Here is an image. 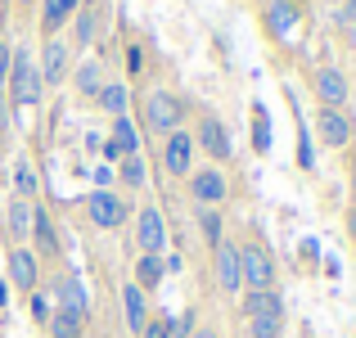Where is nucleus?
<instances>
[{
  "instance_id": "nucleus-25",
  "label": "nucleus",
  "mask_w": 356,
  "mask_h": 338,
  "mask_svg": "<svg viewBox=\"0 0 356 338\" xmlns=\"http://www.w3.org/2000/svg\"><path fill=\"white\" fill-rule=\"evenodd\" d=\"M45 334H50V338H90V321H86V316H77V312H63V307H54Z\"/></svg>"
},
{
  "instance_id": "nucleus-2",
  "label": "nucleus",
  "mask_w": 356,
  "mask_h": 338,
  "mask_svg": "<svg viewBox=\"0 0 356 338\" xmlns=\"http://www.w3.org/2000/svg\"><path fill=\"white\" fill-rule=\"evenodd\" d=\"M5 99H9L14 113L18 108H41V99H45L41 68H36L27 45H14V68H9V81H5Z\"/></svg>"
},
{
  "instance_id": "nucleus-12",
  "label": "nucleus",
  "mask_w": 356,
  "mask_h": 338,
  "mask_svg": "<svg viewBox=\"0 0 356 338\" xmlns=\"http://www.w3.org/2000/svg\"><path fill=\"white\" fill-rule=\"evenodd\" d=\"M261 32L275 45H289L302 32V5H293V0H266L261 5Z\"/></svg>"
},
{
  "instance_id": "nucleus-4",
  "label": "nucleus",
  "mask_w": 356,
  "mask_h": 338,
  "mask_svg": "<svg viewBox=\"0 0 356 338\" xmlns=\"http://www.w3.org/2000/svg\"><path fill=\"white\" fill-rule=\"evenodd\" d=\"M104 32H108V0H81V9L72 14V36H68L72 54L99 50Z\"/></svg>"
},
{
  "instance_id": "nucleus-23",
  "label": "nucleus",
  "mask_w": 356,
  "mask_h": 338,
  "mask_svg": "<svg viewBox=\"0 0 356 338\" xmlns=\"http://www.w3.org/2000/svg\"><path fill=\"white\" fill-rule=\"evenodd\" d=\"M9 194L14 199H41V172H36V163L27 154L14 158V167H9Z\"/></svg>"
},
{
  "instance_id": "nucleus-40",
  "label": "nucleus",
  "mask_w": 356,
  "mask_h": 338,
  "mask_svg": "<svg viewBox=\"0 0 356 338\" xmlns=\"http://www.w3.org/2000/svg\"><path fill=\"white\" fill-rule=\"evenodd\" d=\"M343 23H356V0H343Z\"/></svg>"
},
{
  "instance_id": "nucleus-13",
  "label": "nucleus",
  "mask_w": 356,
  "mask_h": 338,
  "mask_svg": "<svg viewBox=\"0 0 356 338\" xmlns=\"http://www.w3.org/2000/svg\"><path fill=\"white\" fill-rule=\"evenodd\" d=\"M5 284L9 289H18V293H36V289L45 284V266H41V257H36L32 248H9V261H5Z\"/></svg>"
},
{
  "instance_id": "nucleus-9",
  "label": "nucleus",
  "mask_w": 356,
  "mask_h": 338,
  "mask_svg": "<svg viewBox=\"0 0 356 338\" xmlns=\"http://www.w3.org/2000/svg\"><path fill=\"white\" fill-rule=\"evenodd\" d=\"M194 158H199V149H194L190 127H181V131L158 140V163H163V172L172 176V181H185V176L194 172Z\"/></svg>"
},
{
  "instance_id": "nucleus-42",
  "label": "nucleus",
  "mask_w": 356,
  "mask_h": 338,
  "mask_svg": "<svg viewBox=\"0 0 356 338\" xmlns=\"http://www.w3.org/2000/svg\"><path fill=\"white\" fill-rule=\"evenodd\" d=\"M9 303V284H5V280H0V307H5Z\"/></svg>"
},
{
  "instance_id": "nucleus-22",
  "label": "nucleus",
  "mask_w": 356,
  "mask_h": 338,
  "mask_svg": "<svg viewBox=\"0 0 356 338\" xmlns=\"http://www.w3.org/2000/svg\"><path fill=\"white\" fill-rule=\"evenodd\" d=\"M122 321H127V334L131 338H140L145 334V325L154 321V312H149V293H140L136 284H122Z\"/></svg>"
},
{
  "instance_id": "nucleus-5",
  "label": "nucleus",
  "mask_w": 356,
  "mask_h": 338,
  "mask_svg": "<svg viewBox=\"0 0 356 338\" xmlns=\"http://www.w3.org/2000/svg\"><path fill=\"white\" fill-rule=\"evenodd\" d=\"M190 136H194V149H199V154H208V163L226 167L230 158H235V140H230L226 122H221V118H217V113H212V108H203L199 118H194Z\"/></svg>"
},
{
  "instance_id": "nucleus-24",
  "label": "nucleus",
  "mask_w": 356,
  "mask_h": 338,
  "mask_svg": "<svg viewBox=\"0 0 356 338\" xmlns=\"http://www.w3.org/2000/svg\"><path fill=\"white\" fill-rule=\"evenodd\" d=\"M95 108L104 113L108 122H113V118H127V108H131V90H127V81H104V90L95 95Z\"/></svg>"
},
{
  "instance_id": "nucleus-6",
  "label": "nucleus",
  "mask_w": 356,
  "mask_h": 338,
  "mask_svg": "<svg viewBox=\"0 0 356 338\" xmlns=\"http://www.w3.org/2000/svg\"><path fill=\"white\" fill-rule=\"evenodd\" d=\"M185 194H190L194 208H221V203L230 199V176H226V167H217V163L194 167V172L185 176Z\"/></svg>"
},
{
  "instance_id": "nucleus-8",
  "label": "nucleus",
  "mask_w": 356,
  "mask_h": 338,
  "mask_svg": "<svg viewBox=\"0 0 356 338\" xmlns=\"http://www.w3.org/2000/svg\"><path fill=\"white\" fill-rule=\"evenodd\" d=\"M72 63H77V54H72L68 36H50V41H41V54H36V68H41V81H45V90H59V86H68V77H72Z\"/></svg>"
},
{
  "instance_id": "nucleus-41",
  "label": "nucleus",
  "mask_w": 356,
  "mask_h": 338,
  "mask_svg": "<svg viewBox=\"0 0 356 338\" xmlns=\"http://www.w3.org/2000/svg\"><path fill=\"white\" fill-rule=\"evenodd\" d=\"M348 239L356 243V208H348Z\"/></svg>"
},
{
  "instance_id": "nucleus-44",
  "label": "nucleus",
  "mask_w": 356,
  "mask_h": 338,
  "mask_svg": "<svg viewBox=\"0 0 356 338\" xmlns=\"http://www.w3.org/2000/svg\"><path fill=\"white\" fill-rule=\"evenodd\" d=\"M0 5H5V0H0Z\"/></svg>"
},
{
  "instance_id": "nucleus-21",
  "label": "nucleus",
  "mask_w": 356,
  "mask_h": 338,
  "mask_svg": "<svg viewBox=\"0 0 356 338\" xmlns=\"http://www.w3.org/2000/svg\"><path fill=\"white\" fill-rule=\"evenodd\" d=\"M243 316H270V321H289V303L280 289H243L239 298Z\"/></svg>"
},
{
  "instance_id": "nucleus-1",
  "label": "nucleus",
  "mask_w": 356,
  "mask_h": 338,
  "mask_svg": "<svg viewBox=\"0 0 356 338\" xmlns=\"http://www.w3.org/2000/svg\"><path fill=\"white\" fill-rule=\"evenodd\" d=\"M140 127H145L154 140L181 131L185 127V95L172 90V86H154L145 95V104H140Z\"/></svg>"
},
{
  "instance_id": "nucleus-15",
  "label": "nucleus",
  "mask_w": 356,
  "mask_h": 338,
  "mask_svg": "<svg viewBox=\"0 0 356 338\" xmlns=\"http://www.w3.org/2000/svg\"><path fill=\"white\" fill-rule=\"evenodd\" d=\"M136 252H154V257L167 252V221L158 212V203H140L136 212Z\"/></svg>"
},
{
  "instance_id": "nucleus-32",
  "label": "nucleus",
  "mask_w": 356,
  "mask_h": 338,
  "mask_svg": "<svg viewBox=\"0 0 356 338\" xmlns=\"http://www.w3.org/2000/svg\"><path fill=\"white\" fill-rule=\"evenodd\" d=\"M27 312H32V321L41 325V330L50 325V316H54V298L45 293V284L36 289V293H27Z\"/></svg>"
},
{
  "instance_id": "nucleus-27",
  "label": "nucleus",
  "mask_w": 356,
  "mask_h": 338,
  "mask_svg": "<svg viewBox=\"0 0 356 338\" xmlns=\"http://www.w3.org/2000/svg\"><path fill=\"white\" fill-rule=\"evenodd\" d=\"M194 217H199V234H203V248H217L221 239H226V217H221V208H194Z\"/></svg>"
},
{
  "instance_id": "nucleus-17",
  "label": "nucleus",
  "mask_w": 356,
  "mask_h": 338,
  "mask_svg": "<svg viewBox=\"0 0 356 338\" xmlns=\"http://www.w3.org/2000/svg\"><path fill=\"white\" fill-rule=\"evenodd\" d=\"M312 95H316V104H325V108H348L352 86L339 68L321 63V68H312Z\"/></svg>"
},
{
  "instance_id": "nucleus-39",
  "label": "nucleus",
  "mask_w": 356,
  "mask_h": 338,
  "mask_svg": "<svg viewBox=\"0 0 356 338\" xmlns=\"http://www.w3.org/2000/svg\"><path fill=\"white\" fill-rule=\"evenodd\" d=\"M348 176H352V208H356V149L348 154Z\"/></svg>"
},
{
  "instance_id": "nucleus-7",
  "label": "nucleus",
  "mask_w": 356,
  "mask_h": 338,
  "mask_svg": "<svg viewBox=\"0 0 356 338\" xmlns=\"http://www.w3.org/2000/svg\"><path fill=\"white\" fill-rule=\"evenodd\" d=\"M81 212H86V221L95 225V230H122V225L136 217L127 194H118V190H90L86 199H81Z\"/></svg>"
},
{
  "instance_id": "nucleus-36",
  "label": "nucleus",
  "mask_w": 356,
  "mask_h": 338,
  "mask_svg": "<svg viewBox=\"0 0 356 338\" xmlns=\"http://www.w3.org/2000/svg\"><path fill=\"white\" fill-rule=\"evenodd\" d=\"M140 338H172V330H167V316H154V321L145 325V334Z\"/></svg>"
},
{
  "instance_id": "nucleus-35",
  "label": "nucleus",
  "mask_w": 356,
  "mask_h": 338,
  "mask_svg": "<svg viewBox=\"0 0 356 338\" xmlns=\"http://www.w3.org/2000/svg\"><path fill=\"white\" fill-rule=\"evenodd\" d=\"M9 131H14V108H9L5 90H0V145H5V140H9Z\"/></svg>"
},
{
  "instance_id": "nucleus-30",
  "label": "nucleus",
  "mask_w": 356,
  "mask_h": 338,
  "mask_svg": "<svg viewBox=\"0 0 356 338\" xmlns=\"http://www.w3.org/2000/svg\"><path fill=\"white\" fill-rule=\"evenodd\" d=\"M243 334H248V338H284V321H270V316H243Z\"/></svg>"
},
{
  "instance_id": "nucleus-26",
  "label": "nucleus",
  "mask_w": 356,
  "mask_h": 338,
  "mask_svg": "<svg viewBox=\"0 0 356 338\" xmlns=\"http://www.w3.org/2000/svg\"><path fill=\"white\" fill-rule=\"evenodd\" d=\"M163 257H154V252H136V275H131V284L140 289V293H154L158 284H163Z\"/></svg>"
},
{
  "instance_id": "nucleus-3",
  "label": "nucleus",
  "mask_w": 356,
  "mask_h": 338,
  "mask_svg": "<svg viewBox=\"0 0 356 338\" xmlns=\"http://www.w3.org/2000/svg\"><path fill=\"white\" fill-rule=\"evenodd\" d=\"M239 271H243V289H280L275 252L257 234H243L239 239Z\"/></svg>"
},
{
  "instance_id": "nucleus-34",
  "label": "nucleus",
  "mask_w": 356,
  "mask_h": 338,
  "mask_svg": "<svg viewBox=\"0 0 356 338\" xmlns=\"http://www.w3.org/2000/svg\"><path fill=\"white\" fill-rule=\"evenodd\" d=\"M9 68H14V41L0 36V90H5V81H9Z\"/></svg>"
},
{
  "instance_id": "nucleus-19",
  "label": "nucleus",
  "mask_w": 356,
  "mask_h": 338,
  "mask_svg": "<svg viewBox=\"0 0 356 338\" xmlns=\"http://www.w3.org/2000/svg\"><path fill=\"white\" fill-rule=\"evenodd\" d=\"M32 208H36L32 199H14V194H9L5 212H0V234H5L9 248H23V243L32 239Z\"/></svg>"
},
{
  "instance_id": "nucleus-16",
  "label": "nucleus",
  "mask_w": 356,
  "mask_h": 338,
  "mask_svg": "<svg viewBox=\"0 0 356 338\" xmlns=\"http://www.w3.org/2000/svg\"><path fill=\"white\" fill-rule=\"evenodd\" d=\"M45 293L54 298V307H63V312H77V316H86L90 321V298H86V289H81V280L72 275L68 266H59L50 275V289Z\"/></svg>"
},
{
  "instance_id": "nucleus-37",
  "label": "nucleus",
  "mask_w": 356,
  "mask_h": 338,
  "mask_svg": "<svg viewBox=\"0 0 356 338\" xmlns=\"http://www.w3.org/2000/svg\"><path fill=\"white\" fill-rule=\"evenodd\" d=\"M113 181H118V172H113L108 163H99V167H95V190H108Z\"/></svg>"
},
{
  "instance_id": "nucleus-20",
  "label": "nucleus",
  "mask_w": 356,
  "mask_h": 338,
  "mask_svg": "<svg viewBox=\"0 0 356 338\" xmlns=\"http://www.w3.org/2000/svg\"><path fill=\"white\" fill-rule=\"evenodd\" d=\"M77 9H81V0H41V5H36V32H41V41L63 36V27L72 23Z\"/></svg>"
},
{
  "instance_id": "nucleus-14",
  "label": "nucleus",
  "mask_w": 356,
  "mask_h": 338,
  "mask_svg": "<svg viewBox=\"0 0 356 338\" xmlns=\"http://www.w3.org/2000/svg\"><path fill=\"white\" fill-rule=\"evenodd\" d=\"M316 136H321L325 149H352L356 118H352L348 108H325V104H316Z\"/></svg>"
},
{
  "instance_id": "nucleus-33",
  "label": "nucleus",
  "mask_w": 356,
  "mask_h": 338,
  "mask_svg": "<svg viewBox=\"0 0 356 338\" xmlns=\"http://www.w3.org/2000/svg\"><path fill=\"white\" fill-rule=\"evenodd\" d=\"M145 68H149V54H145V45H140V41H131V45H127V77H140Z\"/></svg>"
},
{
  "instance_id": "nucleus-18",
  "label": "nucleus",
  "mask_w": 356,
  "mask_h": 338,
  "mask_svg": "<svg viewBox=\"0 0 356 338\" xmlns=\"http://www.w3.org/2000/svg\"><path fill=\"white\" fill-rule=\"evenodd\" d=\"M104 54H81L77 63H72V77H68V86H72V95L77 99H86V104H95V95L104 90Z\"/></svg>"
},
{
  "instance_id": "nucleus-43",
  "label": "nucleus",
  "mask_w": 356,
  "mask_h": 338,
  "mask_svg": "<svg viewBox=\"0 0 356 338\" xmlns=\"http://www.w3.org/2000/svg\"><path fill=\"white\" fill-rule=\"evenodd\" d=\"M293 5H302V0H293Z\"/></svg>"
},
{
  "instance_id": "nucleus-28",
  "label": "nucleus",
  "mask_w": 356,
  "mask_h": 338,
  "mask_svg": "<svg viewBox=\"0 0 356 338\" xmlns=\"http://www.w3.org/2000/svg\"><path fill=\"white\" fill-rule=\"evenodd\" d=\"M113 172H118V185H122V190H145V185H149L145 154H131V158H122V163L113 167Z\"/></svg>"
},
{
  "instance_id": "nucleus-29",
  "label": "nucleus",
  "mask_w": 356,
  "mask_h": 338,
  "mask_svg": "<svg viewBox=\"0 0 356 338\" xmlns=\"http://www.w3.org/2000/svg\"><path fill=\"white\" fill-rule=\"evenodd\" d=\"M108 140L122 149V154H140V131H136V122L131 118H113V127H108Z\"/></svg>"
},
{
  "instance_id": "nucleus-10",
  "label": "nucleus",
  "mask_w": 356,
  "mask_h": 338,
  "mask_svg": "<svg viewBox=\"0 0 356 338\" xmlns=\"http://www.w3.org/2000/svg\"><path fill=\"white\" fill-rule=\"evenodd\" d=\"M27 248L41 257V266L50 261V266H63V239H59V225H54L50 208H45L41 199H36L32 208V239H27Z\"/></svg>"
},
{
  "instance_id": "nucleus-31",
  "label": "nucleus",
  "mask_w": 356,
  "mask_h": 338,
  "mask_svg": "<svg viewBox=\"0 0 356 338\" xmlns=\"http://www.w3.org/2000/svg\"><path fill=\"white\" fill-rule=\"evenodd\" d=\"M252 154H270V118L261 104H252Z\"/></svg>"
},
{
  "instance_id": "nucleus-11",
  "label": "nucleus",
  "mask_w": 356,
  "mask_h": 338,
  "mask_svg": "<svg viewBox=\"0 0 356 338\" xmlns=\"http://www.w3.org/2000/svg\"><path fill=\"white\" fill-rule=\"evenodd\" d=\"M212 257V284H217L221 298H239L243 293V271H239V239H221Z\"/></svg>"
},
{
  "instance_id": "nucleus-38",
  "label": "nucleus",
  "mask_w": 356,
  "mask_h": 338,
  "mask_svg": "<svg viewBox=\"0 0 356 338\" xmlns=\"http://www.w3.org/2000/svg\"><path fill=\"white\" fill-rule=\"evenodd\" d=\"M9 5H14V14H18V18L27 23V18H32V9L41 5V0H9Z\"/></svg>"
}]
</instances>
